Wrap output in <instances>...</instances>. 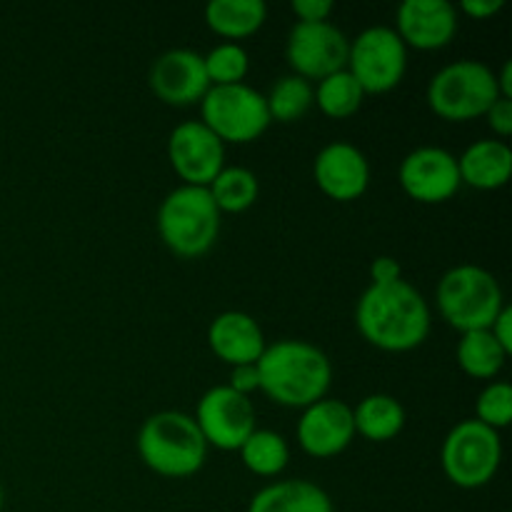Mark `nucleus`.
<instances>
[{"mask_svg":"<svg viewBox=\"0 0 512 512\" xmlns=\"http://www.w3.org/2000/svg\"><path fill=\"white\" fill-rule=\"evenodd\" d=\"M168 160L183 185L208 188L225 168V145L200 120H185L170 133Z\"/></svg>","mask_w":512,"mask_h":512,"instance_id":"13","label":"nucleus"},{"mask_svg":"<svg viewBox=\"0 0 512 512\" xmlns=\"http://www.w3.org/2000/svg\"><path fill=\"white\" fill-rule=\"evenodd\" d=\"M488 128L498 135V140H505L512 135V100L510 98H498L488 108V113L483 115Z\"/></svg>","mask_w":512,"mask_h":512,"instance_id":"30","label":"nucleus"},{"mask_svg":"<svg viewBox=\"0 0 512 512\" xmlns=\"http://www.w3.org/2000/svg\"><path fill=\"white\" fill-rule=\"evenodd\" d=\"M350 40L338 25L295 23L285 40V60L295 75L305 80H323L348 65Z\"/></svg>","mask_w":512,"mask_h":512,"instance_id":"11","label":"nucleus"},{"mask_svg":"<svg viewBox=\"0 0 512 512\" xmlns=\"http://www.w3.org/2000/svg\"><path fill=\"white\" fill-rule=\"evenodd\" d=\"M403 193L420 205L448 203L463 188L458 158L438 145H423L410 150L398 170Z\"/></svg>","mask_w":512,"mask_h":512,"instance_id":"12","label":"nucleus"},{"mask_svg":"<svg viewBox=\"0 0 512 512\" xmlns=\"http://www.w3.org/2000/svg\"><path fill=\"white\" fill-rule=\"evenodd\" d=\"M208 193L213 203L218 205L220 215L223 213H245L255 205L260 195L258 175L240 165H225L213 183L208 185Z\"/></svg>","mask_w":512,"mask_h":512,"instance_id":"24","label":"nucleus"},{"mask_svg":"<svg viewBox=\"0 0 512 512\" xmlns=\"http://www.w3.org/2000/svg\"><path fill=\"white\" fill-rule=\"evenodd\" d=\"M248 512H335L333 500L310 480H275L250 500Z\"/></svg>","mask_w":512,"mask_h":512,"instance_id":"20","label":"nucleus"},{"mask_svg":"<svg viewBox=\"0 0 512 512\" xmlns=\"http://www.w3.org/2000/svg\"><path fill=\"white\" fill-rule=\"evenodd\" d=\"M435 305L440 318L463 335L473 330H488L505 308V295L490 270L463 263L450 268L440 278Z\"/></svg>","mask_w":512,"mask_h":512,"instance_id":"4","label":"nucleus"},{"mask_svg":"<svg viewBox=\"0 0 512 512\" xmlns=\"http://www.w3.org/2000/svg\"><path fill=\"white\" fill-rule=\"evenodd\" d=\"M210 85L245 83L250 73V55L240 43H220L203 55Z\"/></svg>","mask_w":512,"mask_h":512,"instance_id":"28","label":"nucleus"},{"mask_svg":"<svg viewBox=\"0 0 512 512\" xmlns=\"http://www.w3.org/2000/svg\"><path fill=\"white\" fill-rule=\"evenodd\" d=\"M365 100V90L360 88L358 80L348 73V68L318 80L313 88V103L318 105L320 113L330 120L353 118Z\"/></svg>","mask_w":512,"mask_h":512,"instance_id":"25","label":"nucleus"},{"mask_svg":"<svg viewBox=\"0 0 512 512\" xmlns=\"http://www.w3.org/2000/svg\"><path fill=\"white\" fill-rule=\"evenodd\" d=\"M205 25L225 43H238L258 33L268 18L263 0H213L205 5Z\"/></svg>","mask_w":512,"mask_h":512,"instance_id":"21","label":"nucleus"},{"mask_svg":"<svg viewBox=\"0 0 512 512\" xmlns=\"http://www.w3.org/2000/svg\"><path fill=\"white\" fill-rule=\"evenodd\" d=\"M265 105L273 123H298L313 108V83L300 75H280L273 83V88L265 95Z\"/></svg>","mask_w":512,"mask_h":512,"instance_id":"27","label":"nucleus"},{"mask_svg":"<svg viewBox=\"0 0 512 512\" xmlns=\"http://www.w3.org/2000/svg\"><path fill=\"white\" fill-rule=\"evenodd\" d=\"M240 460L245 470L258 478H278L290 463V445L275 430H255L243 445H240Z\"/></svg>","mask_w":512,"mask_h":512,"instance_id":"26","label":"nucleus"},{"mask_svg":"<svg viewBox=\"0 0 512 512\" xmlns=\"http://www.w3.org/2000/svg\"><path fill=\"white\" fill-rule=\"evenodd\" d=\"M290 10L298 18V23H325L335 5L330 0H293Z\"/></svg>","mask_w":512,"mask_h":512,"instance_id":"31","label":"nucleus"},{"mask_svg":"<svg viewBox=\"0 0 512 512\" xmlns=\"http://www.w3.org/2000/svg\"><path fill=\"white\" fill-rule=\"evenodd\" d=\"M348 73L365 95H383L398 88L408 70V48L388 25H373L350 40Z\"/></svg>","mask_w":512,"mask_h":512,"instance_id":"9","label":"nucleus"},{"mask_svg":"<svg viewBox=\"0 0 512 512\" xmlns=\"http://www.w3.org/2000/svg\"><path fill=\"white\" fill-rule=\"evenodd\" d=\"M355 325L363 340L383 353H410L428 340L430 305L408 280L368 285L355 305Z\"/></svg>","mask_w":512,"mask_h":512,"instance_id":"1","label":"nucleus"},{"mask_svg":"<svg viewBox=\"0 0 512 512\" xmlns=\"http://www.w3.org/2000/svg\"><path fill=\"white\" fill-rule=\"evenodd\" d=\"M475 420L493 430H505L512 423V385L490 380L475 400Z\"/></svg>","mask_w":512,"mask_h":512,"instance_id":"29","label":"nucleus"},{"mask_svg":"<svg viewBox=\"0 0 512 512\" xmlns=\"http://www.w3.org/2000/svg\"><path fill=\"white\" fill-rule=\"evenodd\" d=\"M138 455L145 468L160 478L183 480L203 470L208 460V443L193 415L160 410L140 425Z\"/></svg>","mask_w":512,"mask_h":512,"instance_id":"3","label":"nucleus"},{"mask_svg":"<svg viewBox=\"0 0 512 512\" xmlns=\"http://www.w3.org/2000/svg\"><path fill=\"white\" fill-rule=\"evenodd\" d=\"M208 345L218 360L235 365H255L268 348L258 320L243 310H225L215 315L208 328Z\"/></svg>","mask_w":512,"mask_h":512,"instance_id":"18","label":"nucleus"},{"mask_svg":"<svg viewBox=\"0 0 512 512\" xmlns=\"http://www.w3.org/2000/svg\"><path fill=\"white\" fill-rule=\"evenodd\" d=\"M260 393L283 408L305 410L328 398L333 363L318 345L300 338L275 340L263 350L258 363Z\"/></svg>","mask_w":512,"mask_h":512,"instance_id":"2","label":"nucleus"},{"mask_svg":"<svg viewBox=\"0 0 512 512\" xmlns=\"http://www.w3.org/2000/svg\"><path fill=\"white\" fill-rule=\"evenodd\" d=\"M158 235L178 258H200L220 235V210L208 188L180 185L170 190L158 208Z\"/></svg>","mask_w":512,"mask_h":512,"instance_id":"5","label":"nucleus"},{"mask_svg":"<svg viewBox=\"0 0 512 512\" xmlns=\"http://www.w3.org/2000/svg\"><path fill=\"white\" fill-rule=\"evenodd\" d=\"M505 8V0H463L460 10L473 20H488Z\"/></svg>","mask_w":512,"mask_h":512,"instance_id":"34","label":"nucleus"},{"mask_svg":"<svg viewBox=\"0 0 512 512\" xmlns=\"http://www.w3.org/2000/svg\"><path fill=\"white\" fill-rule=\"evenodd\" d=\"M498 80V90H500V98H510L512 100V63H508L500 68V75H495Z\"/></svg>","mask_w":512,"mask_h":512,"instance_id":"36","label":"nucleus"},{"mask_svg":"<svg viewBox=\"0 0 512 512\" xmlns=\"http://www.w3.org/2000/svg\"><path fill=\"white\" fill-rule=\"evenodd\" d=\"M500 463H503L500 433L475 418L453 425L440 448V465H443L445 478L455 488H485L498 475Z\"/></svg>","mask_w":512,"mask_h":512,"instance_id":"7","label":"nucleus"},{"mask_svg":"<svg viewBox=\"0 0 512 512\" xmlns=\"http://www.w3.org/2000/svg\"><path fill=\"white\" fill-rule=\"evenodd\" d=\"M460 183L475 190H500L512 175V150L505 140L483 138L463 150L458 158Z\"/></svg>","mask_w":512,"mask_h":512,"instance_id":"19","label":"nucleus"},{"mask_svg":"<svg viewBox=\"0 0 512 512\" xmlns=\"http://www.w3.org/2000/svg\"><path fill=\"white\" fill-rule=\"evenodd\" d=\"M3 503H5V493H3V485H0V512H3Z\"/></svg>","mask_w":512,"mask_h":512,"instance_id":"37","label":"nucleus"},{"mask_svg":"<svg viewBox=\"0 0 512 512\" xmlns=\"http://www.w3.org/2000/svg\"><path fill=\"white\" fill-rule=\"evenodd\" d=\"M430 110L448 123H468L483 118L500 98L498 80L490 65L480 60H455L440 68L428 83Z\"/></svg>","mask_w":512,"mask_h":512,"instance_id":"6","label":"nucleus"},{"mask_svg":"<svg viewBox=\"0 0 512 512\" xmlns=\"http://www.w3.org/2000/svg\"><path fill=\"white\" fill-rule=\"evenodd\" d=\"M355 435L370 443H390L405 428V408L395 395L373 393L365 395L353 408Z\"/></svg>","mask_w":512,"mask_h":512,"instance_id":"22","label":"nucleus"},{"mask_svg":"<svg viewBox=\"0 0 512 512\" xmlns=\"http://www.w3.org/2000/svg\"><path fill=\"white\" fill-rule=\"evenodd\" d=\"M490 335H493L495 340H498L500 345L505 348V353H512V308L510 305H505L503 310L498 313V318L493 320V325H490Z\"/></svg>","mask_w":512,"mask_h":512,"instance_id":"35","label":"nucleus"},{"mask_svg":"<svg viewBox=\"0 0 512 512\" xmlns=\"http://www.w3.org/2000/svg\"><path fill=\"white\" fill-rule=\"evenodd\" d=\"M148 83L155 98L173 108L200 105L210 90L203 55L188 48H173L158 55L150 65Z\"/></svg>","mask_w":512,"mask_h":512,"instance_id":"14","label":"nucleus"},{"mask_svg":"<svg viewBox=\"0 0 512 512\" xmlns=\"http://www.w3.org/2000/svg\"><path fill=\"white\" fill-rule=\"evenodd\" d=\"M455 358H458L460 370L468 378L475 380H495L500 370L505 368L510 355L505 353L503 345L490 335V330H473V333H463L455 348Z\"/></svg>","mask_w":512,"mask_h":512,"instance_id":"23","label":"nucleus"},{"mask_svg":"<svg viewBox=\"0 0 512 512\" xmlns=\"http://www.w3.org/2000/svg\"><path fill=\"white\" fill-rule=\"evenodd\" d=\"M403 278V268L390 255H380L370 263V285H388Z\"/></svg>","mask_w":512,"mask_h":512,"instance_id":"33","label":"nucleus"},{"mask_svg":"<svg viewBox=\"0 0 512 512\" xmlns=\"http://www.w3.org/2000/svg\"><path fill=\"white\" fill-rule=\"evenodd\" d=\"M195 425L203 433L208 448H218L223 453H238L240 445L258 430L253 400L235 393L228 385H215L195 408Z\"/></svg>","mask_w":512,"mask_h":512,"instance_id":"10","label":"nucleus"},{"mask_svg":"<svg viewBox=\"0 0 512 512\" xmlns=\"http://www.w3.org/2000/svg\"><path fill=\"white\" fill-rule=\"evenodd\" d=\"M225 385H228L230 390H235V393L250 398V395L260 390L258 365H235V368H230V378Z\"/></svg>","mask_w":512,"mask_h":512,"instance_id":"32","label":"nucleus"},{"mask_svg":"<svg viewBox=\"0 0 512 512\" xmlns=\"http://www.w3.org/2000/svg\"><path fill=\"white\" fill-rule=\"evenodd\" d=\"M458 23V8L448 0H405L393 30L408 50H440L453 43Z\"/></svg>","mask_w":512,"mask_h":512,"instance_id":"17","label":"nucleus"},{"mask_svg":"<svg viewBox=\"0 0 512 512\" xmlns=\"http://www.w3.org/2000/svg\"><path fill=\"white\" fill-rule=\"evenodd\" d=\"M313 178L320 193L335 203H353L370 188V163L363 150L345 140L320 148L313 160Z\"/></svg>","mask_w":512,"mask_h":512,"instance_id":"16","label":"nucleus"},{"mask_svg":"<svg viewBox=\"0 0 512 512\" xmlns=\"http://www.w3.org/2000/svg\"><path fill=\"white\" fill-rule=\"evenodd\" d=\"M200 123L213 130L223 145H248L263 138L273 120L265 95L248 83H238L210 85L200 100Z\"/></svg>","mask_w":512,"mask_h":512,"instance_id":"8","label":"nucleus"},{"mask_svg":"<svg viewBox=\"0 0 512 512\" xmlns=\"http://www.w3.org/2000/svg\"><path fill=\"white\" fill-rule=\"evenodd\" d=\"M298 445L310 458L328 460L345 453L355 438L353 408L338 398H323L308 405L298 420Z\"/></svg>","mask_w":512,"mask_h":512,"instance_id":"15","label":"nucleus"}]
</instances>
